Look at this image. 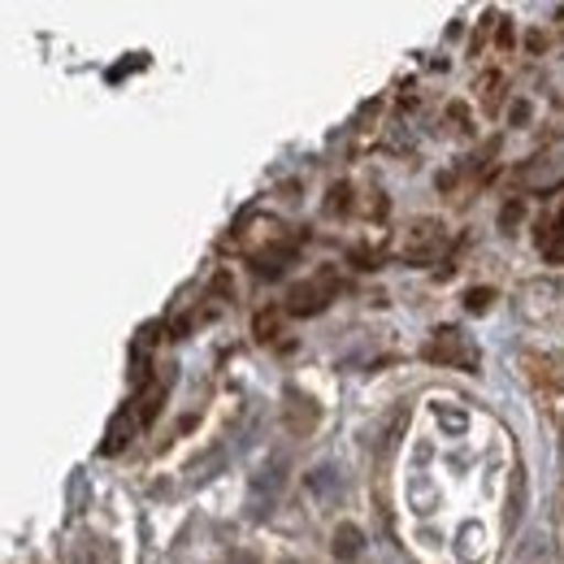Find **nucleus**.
Here are the masks:
<instances>
[{"mask_svg": "<svg viewBox=\"0 0 564 564\" xmlns=\"http://www.w3.org/2000/svg\"><path fill=\"white\" fill-rule=\"evenodd\" d=\"M539 248H543V257H547V261H564V209L556 213L552 230L539 239Z\"/></svg>", "mask_w": 564, "mask_h": 564, "instance_id": "1", "label": "nucleus"}, {"mask_svg": "<svg viewBox=\"0 0 564 564\" xmlns=\"http://www.w3.org/2000/svg\"><path fill=\"white\" fill-rule=\"evenodd\" d=\"M356 543H360V530H352V525H344V530H339V556H352Z\"/></svg>", "mask_w": 564, "mask_h": 564, "instance_id": "2", "label": "nucleus"}]
</instances>
